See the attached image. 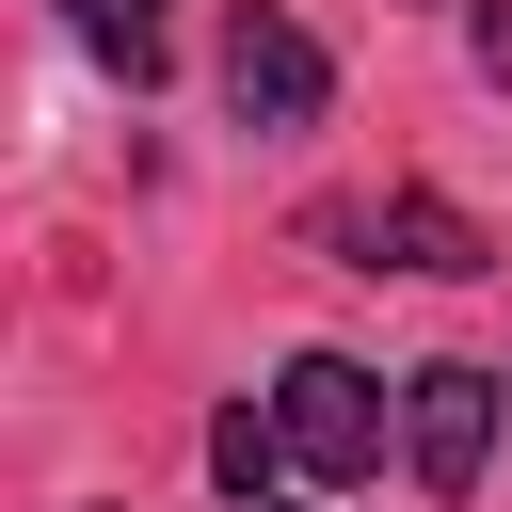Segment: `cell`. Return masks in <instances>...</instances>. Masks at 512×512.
Masks as SVG:
<instances>
[{
	"instance_id": "6",
	"label": "cell",
	"mask_w": 512,
	"mask_h": 512,
	"mask_svg": "<svg viewBox=\"0 0 512 512\" xmlns=\"http://www.w3.org/2000/svg\"><path fill=\"white\" fill-rule=\"evenodd\" d=\"M64 16H80V48H96V64H128V96L160 80V0H64Z\"/></svg>"
},
{
	"instance_id": "1",
	"label": "cell",
	"mask_w": 512,
	"mask_h": 512,
	"mask_svg": "<svg viewBox=\"0 0 512 512\" xmlns=\"http://www.w3.org/2000/svg\"><path fill=\"white\" fill-rule=\"evenodd\" d=\"M272 416H288V464H304V480H368V464H384V384H368L352 352H288Z\"/></svg>"
},
{
	"instance_id": "2",
	"label": "cell",
	"mask_w": 512,
	"mask_h": 512,
	"mask_svg": "<svg viewBox=\"0 0 512 512\" xmlns=\"http://www.w3.org/2000/svg\"><path fill=\"white\" fill-rule=\"evenodd\" d=\"M320 96H336L320 32L272 16V0H240V16H224V112H240V128H320Z\"/></svg>"
},
{
	"instance_id": "3",
	"label": "cell",
	"mask_w": 512,
	"mask_h": 512,
	"mask_svg": "<svg viewBox=\"0 0 512 512\" xmlns=\"http://www.w3.org/2000/svg\"><path fill=\"white\" fill-rule=\"evenodd\" d=\"M480 448H496V368H416V384H400V464H416V496H464Z\"/></svg>"
},
{
	"instance_id": "4",
	"label": "cell",
	"mask_w": 512,
	"mask_h": 512,
	"mask_svg": "<svg viewBox=\"0 0 512 512\" xmlns=\"http://www.w3.org/2000/svg\"><path fill=\"white\" fill-rule=\"evenodd\" d=\"M320 240H368L352 272H480V256H496V240H480L448 192H384V208H336Z\"/></svg>"
},
{
	"instance_id": "5",
	"label": "cell",
	"mask_w": 512,
	"mask_h": 512,
	"mask_svg": "<svg viewBox=\"0 0 512 512\" xmlns=\"http://www.w3.org/2000/svg\"><path fill=\"white\" fill-rule=\"evenodd\" d=\"M208 464H224L240 496H272V464H288V416H272V400H224V416H208Z\"/></svg>"
}]
</instances>
